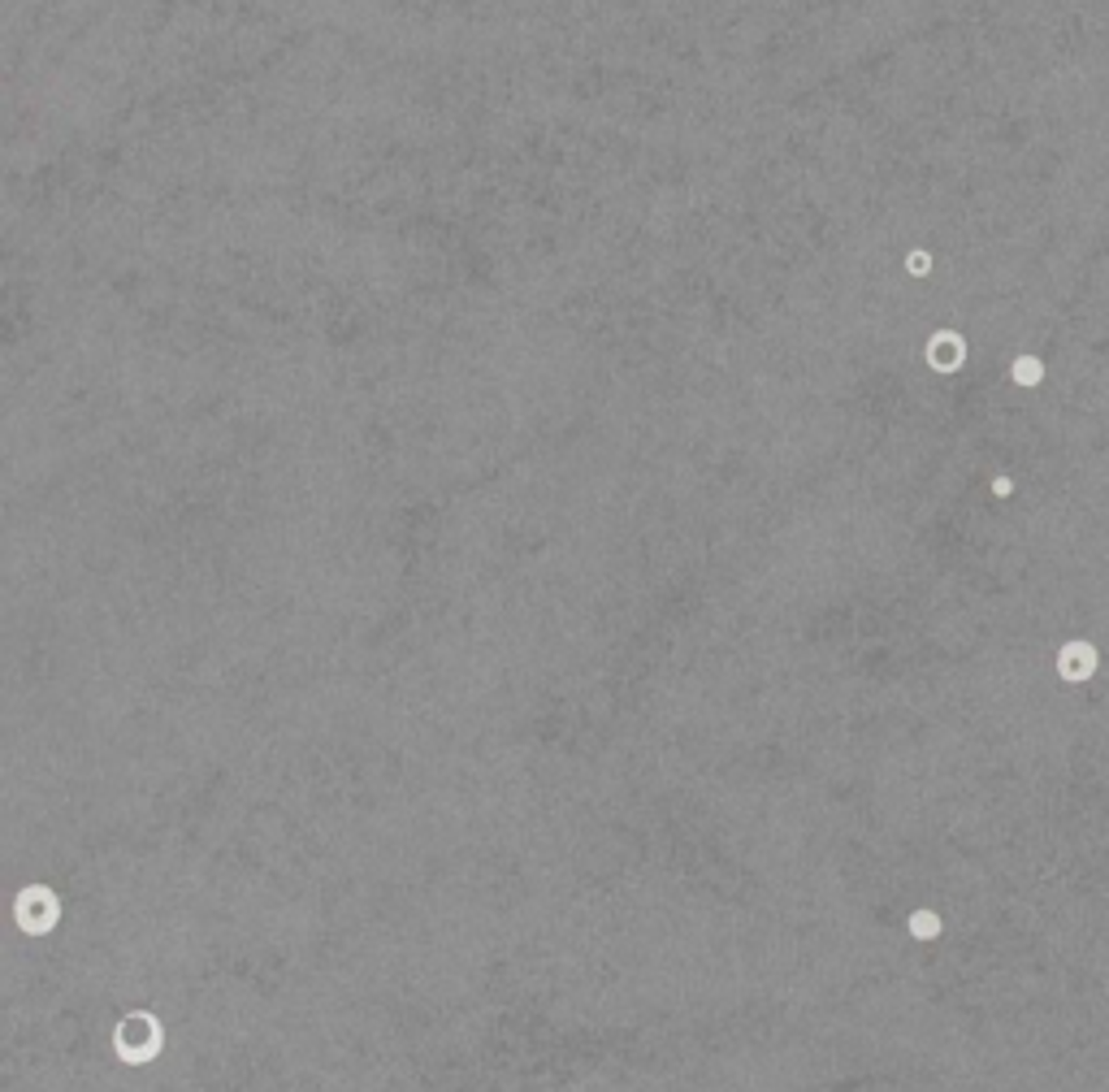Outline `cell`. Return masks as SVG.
<instances>
[{
	"label": "cell",
	"mask_w": 1109,
	"mask_h": 1092,
	"mask_svg": "<svg viewBox=\"0 0 1109 1092\" xmlns=\"http://www.w3.org/2000/svg\"><path fill=\"white\" fill-rule=\"evenodd\" d=\"M114 1049L117 1058L130 1062V1067H144V1062H152L156 1053L165 1049V1028L156 1014L147 1010H130L122 1023L114 1028Z\"/></svg>",
	"instance_id": "6da1fadb"
},
{
	"label": "cell",
	"mask_w": 1109,
	"mask_h": 1092,
	"mask_svg": "<svg viewBox=\"0 0 1109 1092\" xmlns=\"http://www.w3.org/2000/svg\"><path fill=\"white\" fill-rule=\"evenodd\" d=\"M14 919H17V928L31 932V937H49V932L57 928V919H61L57 893H52L49 884H26V889L17 893V902H14Z\"/></svg>",
	"instance_id": "7a4b0ae2"
},
{
	"label": "cell",
	"mask_w": 1109,
	"mask_h": 1092,
	"mask_svg": "<svg viewBox=\"0 0 1109 1092\" xmlns=\"http://www.w3.org/2000/svg\"><path fill=\"white\" fill-rule=\"evenodd\" d=\"M962 360H966V339L962 334H954V330H936L928 339V364L936 373H954V369H962Z\"/></svg>",
	"instance_id": "3957f363"
},
{
	"label": "cell",
	"mask_w": 1109,
	"mask_h": 1092,
	"mask_svg": "<svg viewBox=\"0 0 1109 1092\" xmlns=\"http://www.w3.org/2000/svg\"><path fill=\"white\" fill-rule=\"evenodd\" d=\"M1093 668H1096V646H1088V642H1070V646L1058 650V672L1066 680L1093 677Z\"/></svg>",
	"instance_id": "277c9868"
},
{
	"label": "cell",
	"mask_w": 1109,
	"mask_h": 1092,
	"mask_svg": "<svg viewBox=\"0 0 1109 1092\" xmlns=\"http://www.w3.org/2000/svg\"><path fill=\"white\" fill-rule=\"evenodd\" d=\"M906 928H910V937H915V941H936L940 937V914L936 910H915L906 919Z\"/></svg>",
	"instance_id": "5b68a950"
},
{
	"label": "cell",
	"mask_w": 1109,
	"mask_h": 1092,
	"mask_svg": "<svg viewBox=\"0 0 1109 1092\" xmlns=\"http://www.w3.org/2000/svg\"><path fill=\"white\" fill-rule=\"evenodd\" d=\"M1010 378L1019 381V386H1040V381H1045V364L1036 356H1019L1010 364Z\"/></svg>",
	"instance_id": "8992f818"
},
{
	"label": "cell",
	"mask_w": 1109,
	"mask_h": 1092,
	"mask_svg": "<svg viewBox=\"0 0 1109 1092\" xmlns=\"http://www.w3.org/2000/svg\"><path fill=\"white\" fill-rule=\"evenodd\" d=\"M906 274H915V278H928V274H931V256H928L924 248H915V251L906 256Z\"/></svg>",
	"instance_id": "52a82bcc"
}]
</instances>
